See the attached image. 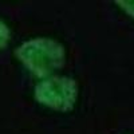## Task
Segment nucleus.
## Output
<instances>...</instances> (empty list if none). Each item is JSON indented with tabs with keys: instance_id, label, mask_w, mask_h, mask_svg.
Returning a JSON list of instances; mask_svg holds the SVG:
<instances>
[{
	"instance_id": "2",
	"label": "nucleus",
	"mask_w": 134,
	"mask_h": 134,
	"mask_svg": "<svg viewBox=\"0 0 134 134\" xmlns=\"http://www.w3.org/2000/svg\"><path fill=\"white\" fill-rule=\"evenodd\" d=\"M79 87L74 78L67 75H51L40 79L34 88L35 100L55 111L69 113L78 100Z\"/></svg>"
},
{
	"instance_id": "4",
	"label": "nucleus",
	"mask_w": 134,
	"mask_h": 134,
	"mask_svg": "<svg viewBox=\"0 0 134 134\" xmlns=\"http://www.w3.org/2000/svg\"><path fill=\"white\" fill-rule=\"evenodd\" d=\"M115 4L124 11V12L134 19V0H117Z\"/></svg>"
},
{
	"instance_id": "1",
	"label": "nucleus",
	"mask_w": 134,
	"mask_h": 134,
	"mask_svg": "<svg viewBox=\"0 0 134 134\" xmlns=\"http://www.w3.org/2000/svg\"><path fill=\"white\" fill-rule=\"evenodd\" d=\"M18 60L36 78L44 79L62 69L66 62V48L52 38H34L16 48Z\"/></svg>"
},
{
	"instance_id": "3",
	"label": "nucleus",
	"mask_w": 134,
	"mask_h": 134,
	"mask_svg": "<svg viewBox=\"0 0 134 134\" xmlns=\"http://www.w3.org/2000/svg\"><path fill=\"white\" fill-rule=\"evenodd\" d=\"M11 38V31L3 20H0V50H4Z\"/></svg>"
}]
</instances>
